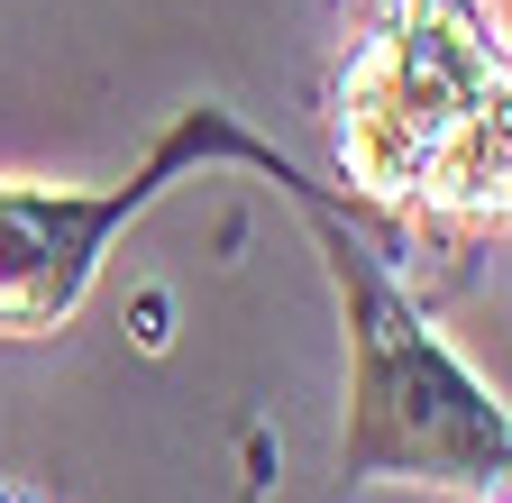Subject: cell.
Here are the masks:
<instances>
[{"mask_svg": "<svg viewBox=\"0 0 512 503\" xmlns=\"http://www.w3.org/2000/svg\"><path fill=\"white\" fill-rule=\"evenodd\" d=\"M339 165L366 202L503 220V37L476 0H384L339 83Z\"/></svg>", "mask_w": 512, "mask_h": 503, "instance_id": "cell-1", "label": "cell"}, {"mask_svg": "<svg viewBox=\"0 0 512 503\" xmlns=\"http://www.w3.org/2000/svg\"><path fill=\"white\" fill-rule=\"evenodd\" d=\"M293 202L311 211L330 275L348 302V439L339 476H412V485H458V494H503V403L448 357L421 321V302L394 284V266L311 193L293 183Z\"/></svg>", "mask_w": 512, "mask_h": 503, "instance_id": "cell-2", "label": "cell"}, {"mask_svg": "<svg viewBox=\"0 0 512 503\" xmlns=\"http://www.w3.org/2000/svg\"><path fill=\"white\" fill-rule=\"evenodd\" d=\"M202 156H238V165H256V174H275L284 193L302 183L266 138H247L229 110H183L174 129L156 138V156L128 174V183H101V193H64V183H0V330H10V339L55 330L64 311L83 302L110 229L138 220L165 183H174L183 165H202Z\"/></svg>", "mask_w": 512, "mask_h": 503, "instance_id": "cell-3", "label": "cell"}]
</instances>
